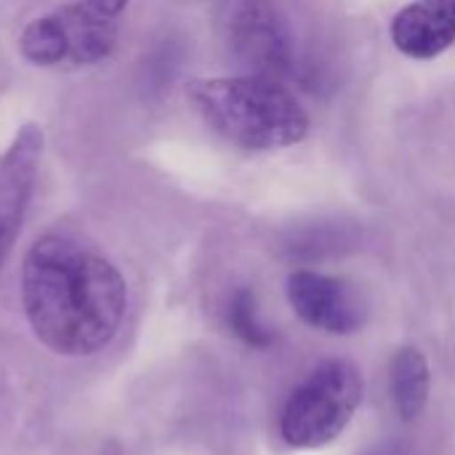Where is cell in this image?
<instances>
[{
  "label": "cell",
  "mask_w": 455,
  "mask_h": 455,
  "mask_svg": "<svg viewBox=\"0 0 455 455\" xmlns=\"http://www.w3.org/2000/svg\"><path fill=\"white\" fill-rule=\"evenodd\" d=\"M128 304L117 267L75 235L51 232L21 264V307L35 339L61 357H91L112 344Z\"/></svg>",
  "instance_id": "1"
},
{
  "label": "cell",
  "mask_w": 455,
  "mask_h": 455,
  "mask_svg": "<svg viewBox=\"0 0 455 455\" xmlns=\"http://www.w3.org/2000/svg\"><path fill=\"white\" fill-rule=\"evenodd\" d=\"M187 96L200 117L240 149L293 147L309 131V117L299 99L267 75L192 80Z\"/></svg>",
  "instance_id": "2"
},
{
  "label": "cell",
  "mask_w": 455,
  "mask_h": 455,
  "mask_svg": "<svg viewBox=\"0 0 455 455\" xmlns=\"http://www.w3.org/2000/svg\"><path fill=\"white\" fill-rule=\"evenodd\" d=\"M363 400V376L347 360L323 363L288 397L280 435L291 448L331 445L355 419Z\"/></svg>",
  "instance_id": "3"
},
{
  "label": "cell",
  "mask_w": 455,
  "mask_h": 455,
  "mask_svg": "<svg viewBox=\"0 0 455 455\" xmlns=\"http://www.w3.org/2000/svg\"><path fill=\"white\" fill-rule=\"evenodd\" d=\"M288 299L307 325L325 333H355L365 323L363 299L341 277L299 269L288 277Z\"/></svg>",
  "instance_id": "4"
},
{
  "label": "cell",
  "mask_w": 455,
  "mask_h": 455,
  "mask_svg": "<svg viewBox=\"0 0 455 455\" xmlns=\"http://www.w3.org/2000/svg\"><path fill=\"white\" fill-rule=\"evenodd\" d=\"M43 136L35 125H24L0 160V264L13 248L21 216L32 192Z\"/></svg>",
  "instance_id": "5"
},
{
  "label": "cell",
  "mask_w": 455,
  "mask_h": 455,
  "mask_svg": "<svg viewBox=\"0 0 455 455\" xmlns=\"http://www.w3.org/2000/svg\"><path fill=\"white\" fill-rule=\"evenodd\" d=\"M392 43L411 59H435L455 43V0H413L392 19Z\"/></svg>",
  "instance_id": "6"
},
{
  "label": "cell",
  "mask_w": 455,
  "mask_h": 455,
  "mask_svg": "<svg viewBox=\"0 0 455 455\" xmlns=\"http://www.w3.org/2000/svg\"><path fill=\"white\" fill-rule=\"evenodd\" d=\"M53 16L61 27L64 45H67L64 64H72V67L96 64L112 53L115 40H117L115 16L101 13L99 8H93L85 0L59 8V11H53Z\"/></svg>",
  "instance_id": "7"
},
{
  "label": "cell",
  "mask_w": 455,
  "mask_h": 455,
  "mask_svg": "<svg viewBox=\"0 0 455 455\" xmlns=\"http://www.w3.org/2000/svg\"><path fill=\"white\" fill-rule=\"evenodd\" d=\"M429 365L419 349H400L392 360V397L405 421L419 419L429 400Z\"/></svg>",
  "instance_id": "8"
},
{
  "label": "cell",
  "mask_w": 455,
  "mask_h": 455,
  "mask_svg": "<svg viewBox=\"0 0 455 455\" xmlns=\"http://www.w3.org/2000/svg\"><path fill=\"white\" fill-rule=\"evenodd\" d=\"M19 48H21V56L37 67H56V64L67 61L64 35H61V27L53 13L27 24L21 32Z\"/></svg>",
  "instance_id": "9"
},
{
  "label": "cell",
  "mask_w": 455,
  "mask_h": 455,
  "mask_svg": "<svg viewBox=\"0 0 455 455\" xmlns=\"http://www.w3.org/2000/svg\"><path fill=\"white\" fill-rule=\"evenodd\" d=\"M227 317H229V328L235 331V336L251 347H269L272 344V331L261 323V315H259V307H256V299L251 291L240 288L232 301H229V309H227Z\"/></svg>",
  "instance_id": "10"
},
{
  "label": "cell",
  "mask_w": 455,
  "mask_h": 455,
  "mask_svg": "<svg viewBox=\"0 0 455 455\" xmlns=\"http://www.w3.org/2000/svg\"><path fill=\"white\" fill-rule=\"evenodd\" d=\"M85 3H91L93 8H99L101 13H107V16H120V11L128 5V0H85Z\"/></svg>",
  "instance_id": "11"
},
{
  "label": "cell",
  "mask_w": 455,
  "mask_h": 455,
  "mask_svg": "<svg viewBox=\"0 0 455 455\" xmlns=\"http://www.w3.org/2000/svg\"><path fill=\"white\" fill-rule=\"evenodd\" d=\"M373 455H405L403 451H397V448H387V451H379V453Z\"/></svg>",
  "instance_id": "12"
}]
</instances>
